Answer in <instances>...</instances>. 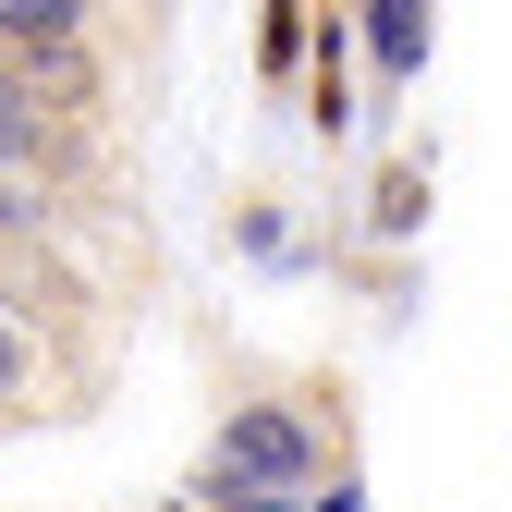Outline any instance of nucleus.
Instances as JSON below:
<instances>
[{"instance_id":"nucleus-5","label":"nucleus","mask_w":512,"mask_h":512,"mask_svg":"<svg viewBox=\"0 0 512 512\" xmlns=\"http://www.w3.org/2000/svg\"><path fill=\"white\" fill-rule=\"evenodd\" d=\"M13 391H37V342H25V317L0 305V403H13Z\"/></svg>"},{"instance_id":"nucleus-3","label":"nucleus","mask_w":512,"mask_h":512,"mask_svg":"<svg viewBox=\"0 0 512 512\" xmlns=\"http://www.w3.org/2000/svg\"><path fill=\"white\" fill-rule=\"evenodd\" d=\"M366 49H378V74H415V61H427V13H415V0H378V13H366Z\"/></svg>"},{"instance_id":"nucleus-7","label":"nucleus","mask_w":512,"mask_h":512,"mask_svg":"<svg viewBox=\"0 0 512 512\" xmlns=\"http://www.w3.org/2000/svg\"><path fill=\"white\" fill-rule=\"evenodd\" d=\"M317 512H354V500H342V488H330V500H317Z\"/></svg>"},{"instance_id":"nucleus-4","label":"nucleus","mask_w":512,"mask_h":512,"mask_svg":"<svg viewBox=\"0 0 512 512\" xmlns=\"http://www.w3.org/2000/svg\"><path fill=\"white\" fill-rule=\"evenodd\" d=\"M415 220H427V171L391 159V183H378V232H415Z\"/></svg>"},{"instance_id":"nucleus-2","label":"nucleus","mask_w":512,"mask_h":512,"mask_svg":"<svg viewBox=\"0 0 512 512\" xmlns=\"http://www.w3.org/2000/svg\"><path fill=\"white\" fill-rule=\"evenodd\" d=\"M61 159H74V122L0 61V171H61Z\"/></svg>"},{"instance_id":"nucleus-6","label":"nucleus","mask_w":512,"mask_h":512,"mask_svg":"<svg viewBox=\"0 0 512 512\" xmlns=\"http://www.w3.org/2000/svg\"><path fill=\"white\" fill-rule=\"evenodd\" d=\"M183 512H293V500H256V488H232V476H208V488L183 500Z\"/></svg>"},{"instance_id":"nucleus-1","label":"nucleus","mask_w":512,"mask_h":512,"mask_svg":"<svg viewBox=\"0 0 512 512\" xmlns=\"http://www.w3.org/2000/svg\"><path fill=\"white\" fill-rule=\"evenodd\" d=\"M208 464H220L232 488H256V500H305L330 452H317V427H305L293 403H232L220 439H208Z\"/></svg>"}]
</instances>
